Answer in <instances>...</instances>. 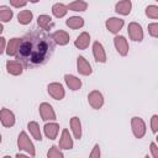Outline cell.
I'll return each mask as SVG.
<instances>
[{"instance_id": "cell-1", "label": "cell", "mask_w": 158, "mask_h": 158, "mask_svg": "<svg viewBox=\"0 0 158 158\" xmlns=\"http://www.w3.org/2000/svg\"><path fill=\"white\" fill-rule=\"evenodd\" d=\"M53 49V43L44 32H32L20 38L16 56L26 65H37L43 63Z\"/></svg>"}, {"instance_id": "cell-2", "label": "cell", "mask_w": 158, "mask_h": 158, "mask_svg": "<svg viewBox=\"0 0 158 158\" xmlns=\"http://www.w3.org/2000/svg\"><path fill=\"white\" fill-rule=\"evenodd\" d=\"M17 143H19L20 149H25V151L30 152L31 156H35V148H33V144H32V142L30 141V138L27 137V135H26L25 132H21V133H20Z\"/></svg>"}, {"instance_id": "cell-3", "label": "cell", "mask_w": 158, "mask_h": 158, "mask_svg": "<svg viewBox=\"0 0 158 158\" xmlns=\"http://www.w3.org/2000/svg\"><path fill=\"white\" fill-rule=\"evenodd\" d=\"M40 115H41L42 120H44V121H47V120H54L56 118V114H54L52 106L49 104H46V102H43V104L40 105Z\"/></svg>"}, {"instance_id": "cell-4", "label": "cell", "mask_w": 158, "mask_h": 158, "mask_svg": "<svg viewBox=\"0 0 158 158\" xmlns=\"http://www.w3.org/2000/svg\"><path fill=\"white\" fill-rule=\"evenodd\" d=\"M48 93L51 96H53L56 100H60L64 98V89L58 83H52L48 85Z\"/></svg>"}, {"instance_id": "cell-5", "label": "cell", "mask_w": 158, "mask_h": 158, "mask_svg": "<svg viewBox=\"0 0 158 158\" xmlns=\"http://www.w3.org/2000/svg\"><path fill=\"white\" fill-rule=\"evenodd\" d=\"M128 33H130V37L133 41H142V38H143L142 28L136 22H132V23L128 25Z\"/></svg>"}, {"instance_id": "cell-6", "label": "cell", "mask_w": 158, "mask_h": 158, "mask_svg": "<svg viewBox=\"0 0 158 158\" xmlns=\"http://www.w3.org/2000/svg\"><path fill=\"white\" fill-rule=\"evenodd\" d=\"M0 121L2 122V125L5 127H11L15 123L14 114L7 109H1V111H0Z\"/></svg>"}, {"instance_id": "cell-7", "label": "cell", "mask_w": 158, "mask_h": 158, "mask_svg": "<svg viewBox=\"0 0 158 158\" xmlns=\"http://www.w3.org/2000/svg\"><path fill=\"white\" fill-rule=\"evenodd\" d=\"M132 127H133V133L136 137L141 138L144 132H146V126H144V122L139 118V117H133L132 118Z\"/></svg>"}, {"instance_id": "cell-8", "label": "cell", "mask_w": 158, "mask_h": 158, "mask_svg": "<svg viewBox=\"0 0 158 158\" xmlns=\"http://www.w3.org/2000/svg\"><path fill=\"white\" fill-rule=\"evenodd\" d=\"M89 104L94 107V109H100L101 106H102V104H104V99H102V95H101V93H99V91H96V90H94V91H91L90 94H89Z\"/></svg>"}, {"instance_id": "cell-9", "label": "cell", "mask_w": 158, "mask_h": 158, "mask_svg": "<svg viewBox=\"0 0 158 158\" xmlns=\"http://www.w3.org/2000/svg\"><path fill=\"white\" fill-rule=\"evenodd\" d=\"M123 26V20L121 19H116V17H111L106 21V27L112 32V33H117L121 27Z\"/></svg>"}, {"instance_id": "cell-10", "label": "cell", "mask_w": 158, "mask_h": 158, "mask_svg": "<svg viewBox=\"0 0 158 158\" xmlns=\"http://www.w3.org/2000/svg\"><path fill=\"white\" fill-rule=\"evenodd\" d=\"M93 53H94V57H95V60L96 62H106V54L104 52V48L101 46V43L99 42H95L94 46H93Z\"/></svg>"}, {"instance_id": "cell-11", "label": "cell", "mask_w": 158, "mask_h": 158, "mask_svg": "<svg viewBox=\"0 0 158 158\" xmlns=\"http://www.w3.org/2000/svg\"><path fill=\"white\" fill-rule=\"evenodd\" d=\"M115 46H116V48H117V51H118L120 54H122V56H126L127 54V52H128V44H127V41H126L125 37H122V36L115 37Z\"/></svg>"}, {"instance_id": "cell-12", "label": "cell", "mask_w": 158, "mask_h": 158, "mask_svg": "<svg viewBox=\"0 0 158 158\" xmlns=\"http://www.w3.org/2000/svg\"><path fill=\"white\" fill-rule=\"evenodd\" d=\"M77 64H78V72H79L80 74H83V75H89V74H91V67H90V64L86 62V59H85L84 57H78Z\"/></svg>"}, {"instance_id": "cell-13", "label": "cell", "mask_w": 158, "mask_h": 158, "mask_svg": "<svg viewBox=\"0 0 158 158\" xmlns=\"http://www.w3.org/2000/svg\"><path fill=\"white\" fill-rule=\"evenodd\" d=\"M131 7H132V4L130 0H122L116 4V12L122 15H128L131 12Z\"/></svg>"}, {"instance_id": "cell-14", "label": "cell", "mask_w": 158, "mask_h": 158, "mask_svg": "<svg viewBox=\"0 0 158 158\" xmlns=\"http://www.w3.org/2000/svg\"><path fill=\"white\" fill-rule=\"evenodd\" d=\"M59 147L60 148H64V149H70L73 147V141L69 136V132L68 130H63L62 132V138L59 141Z\"/></svg>"}, {"instance_id": "cell-15", "label": "cell", "mask_w": 158, "mask_h": 158, "mask_svg": "<svg viewBox=\"0 0 158 158\" xmlns=\"http://www.w3.org/2000/svg\"><path fill=\"white\" fill-rule=\"evenodd\" d=\"M52 38L58 44H67L69 42V35L64 31H57L52 35Z\"/></svg>"}, {"instance_id": "cell-16", "label": "cell", "mask_w": 158, "mask_h": 158, "mask_svg": "<svg viewBox=\"0 0 158 158\" xmlns=\"http://www.w3.org/2000/svg\"><path fill=\"white\" fill-rule=\"evenodd\" d=\"M6 68H7V72L10 74H14V75H19L21 74L22 72V65L21 63L16 62V60H10L6 63Z\"/></svg>"}, {"instance_id": "cell-17", "label": "cell", "mask_w": 158, "mask_h": 158, "mask_svg": "<svg viewBox=\"0 0 158 158\" xmlns=\"http://www.w3.org/2000/svg\"><path fill=\"white\" fill-rule=\"evenodd\" d=\"M89 42H90V36L86 33V32H83L75 41V46L79 48V49H85L88 46H89Z\"/></svg>"}, {"instance_id": "cell-18", "label": "cell", "mask_w": 158, "mask_h": 158, "mask_svg": "<svg viewBox=\"0 0 158 158\" xmlns=\"http://www.w3.org/2000/svg\"><path fill=\"white\" fill-rule=\"evenodd\" d=\"M58 128L59 126L57 123H47L44 126V133L48 138L51 139H54L57 137V133H58Z\"/></svg>"}, {"instance_id": "cell-19", "label": "cell", "mask_w": 158, "mask_h": 158, "mask_svg": "<svg viewBox=\"0 0 158 158\" xmlns=\"http://www.w3.org/2000/svg\"><path fill=\"white\" fill-rule=\"evenodd\" d=\"M64 79H65L68 86H69L72 90H78V89L81 86V81H80L78 78H75L74 75H68V74H67V75L64 77Z\"/></svg>"}, {"instance_id": "cell-20", "label": "cell", "mask_w": 158, "mask_h": 158, "mask_svg": "<svg viewBox=\"0 0 158 158\" xmlns=\"http://www.w3.org/2000/svg\"><path fill=\"white\" fill-rule=\"evenodd\" d=\"M19 44H20V38H12V40H10V42H9V44H7L6 53H7L9 56H16Z\"/></svg>"}, {"instance_id": "cell-21", "label": "cell", "mask_w": 158, "mask_h": 158, "mask_svg": "<svg viewBox=\"0 0 158 158\" xmlns=\"http://www.w3.org/2000/svg\"><path fill=\"white\" fill-rule=\"evenodd\" d=\"M70 126H72V130H73V133L75 136V138H80L81 137V126H80V121L78 117H73L72 121H70Z\"/></svg>"}, {"instance_id": "cell-22", "label": "cell", "mask_w": 158, "mask_h": 158, "mask_svg": "<svg viewBox=\"0 0 158 158\" xmlns=\"http://www.w3.org/2000/svg\"><path fill=\"white\" fill-rule=\"evenodd\" d=\"M17 20H19L20 23L27 25V23H30L31 20H32V12H31L30 10H23V11H21V12L17 15Z\"/></svg>"}, {"instance_id": "cell-23", "label": "cell", "mask_w": 158, "mask_h": 158, "mask_svg": "<svg viewBox=\"0 0 158 158\" xmlns=\"http://www.w3.org/2000/svg\"><path fill=\"white\" fill-rule=\"evenodd\" d=\"M67 11H68V7L63 4H56L52 7V12L56 17H63L67 14Z\"/></svg>"}, {"instance_id": "cell-24", "label": "cell", "mask_w": 158, "mask_h": 158, "mask_svg": "<svg viewBox=\"0 0 158 158\" xmlns=\"http://www.w3.org/2000/svg\"><path fill=\"white\" fill-rule=\"evenodd\" d=\"M38 26L42 30H48L52 26V19L48 15H41L38 17Z\"/></svg>"}, {"instance_id": "cell-25", "label": "cell", "mask_w": 158, "mask_h": 158, "mask_svg": "<svg viewBox=\"0 0 158 158\" xmlns=\"http://www.w3.org/2000/svg\"><path fill=\"white\" fill-rule=\"evenodd\" d=\"M83 25H84V21L79 16H73V17L67 20V26H69L70 28H79Z\"/></svg>"}, {"instance_id": "cell-26", "label": "cell", "mask_w": 158, "mask_h": 158, "mask_svg": "<svg viewBox=\"0 0 158 158\" xmlns=\"http://www.w3.org/2000/svg\"><path fill=\"white\" fill-rule=\"evenodd\" d=\"M12 17V11L7 6H0V21L7 22Z\"/></svg>"}, {"instance_id": "cell-27", "label": "cell", "mask_w": 158, "mask_h": 158, "mask_svg": "<svg viewBox=\"0 0 158 158\" xmlns=\"http://www.w3.org/2000/svg\"><path fill=\"white\" fill-rule=\"evenodd\" d=\"M86 6H88L86 2H84L81 0H77V1L72 2V4H69L67 7L69 10H72V11H84V10H86Z\"/></svg>"}, {"instance_id": "cell-28", "label": "cell", "mask_w": 158, "mask_h": 158, "mask_svg": "<svg viewBox=\"0 0 158 158\" xmlns=\"http://www.w3.org/2000/svg\"><path fill=\"white\" fill-rule=\"evenodd\" d=\"M28 130H30V132L32 133V136H33L36 139H38V141L42 139L41 132H40V127H38L37 122H30V123H28Z\"/></svg>"}, {"instance_id": "cell-29", "label": "cell", "mask_w": 158, "mask_h": 158, "mask_svg": "<svg viewBox=\"0 0 158 158\" xmlns=\"http://www.w3.org/2000/svg\"><path fill=\"white\" fill-rule=\"evenodd\" d=\"M146 14H147V16H149V17L157 19V17H158V9H157V6H153V5H152V6H148Z\"/></svg>"}, {"instance_id": "cell-30", "label": "cell", "mask_w": 158, "mask_h": 158, "mask_svg": "<svg viewBox=\"0 0 158 158\" xmlns=\"http://www.w3.org/2000/svg\"><path fill=\"white\" fill-rule=\"evenodd\" d=\"M48 157H63V154L57 149V147H52L51 151L48 152Z\"/></svg>"}, {"instance_id": "cell-31", "label": "cell", "mask_w": 158, "mask_h": 158, "mask_svg": "<svg viewBox=\"0 0 158 158\" xmlns=\"http://www.w3.org/2000/svg\"><path fill=\"white\" fill-rule=\"evenodd\" d=\"M10 2L12 4V6L15 7H21V6H25L27 0H10Z\"/></svg>"}, {"instance_id": "cell-32", "label": "cell", "mask_w": 158, "mask_h": 158, "mask_svg": "<svg viewBox=\"0 0 158 158\" xmlns=\"http://www.w3.org/2000/svg\"><path fill=\"white\" fill-rule=\"evenodd\" d=\"M157 23H152L148 26V30H149V33L153 36V37H157L158 36V32H157Z\"/></svg>"}, {"instance_id": "cell-33", "label": "cell", "mask_w": 158, "mask_h": 158, "mask_svg": "<svg viewBox=\"0 0 158 158\" xmlns=\"http://www.w3.org/2000/svg\"><path fill=\"white\" fill-rule=\"evenodd\" d=\"M157 121H158V117L154 115L152 117V130H153V132H157Z\"/></svg>"}, {"instance_id": "cell-34", "label": "cell", "mask_w": 158, "mask_h": 158, "mask_svg": "<svg viewBox=\"0 0 158 158\" xmlns=\"http://www.w3.org/2000/svg\"><path fill=\"white\" fill-rule=\"evenodd\" d=\"M90 156H91V157H99V156H100V151H99V146H98V144L94 147V152H93Z\"/></svg>"}, {"instance_id": "cell-35", "label": "cell", "mask_w": 158, "mask_h": 158, "mask_svg": "<svg viewBox=\"0 0 158 158\" xmlns=\"http://www.w3.org/2000/svg\"><path fill=\"white\" fill-rule=\"evenodd\" d=\"M4 48H5V38L0 37V54L4 52Z\"/></svg>"}, {"instance_id": "cell-36", "label": "cell", "mask_w": 158, "mask_h": 158, "mask_svg": "<svg viewBox=\"0 0 158 158\" xmlns=\"http://www.w3.org/2000/svg\"><path fill=\"white\" fill-rule=\"evenodd\" d=\"M151 148H152V152H153V157H158V152H157V149H156V144H154V143L151 144Z\"/></svg>"}, {"instance_id": "cell-37", "label": "cell", "mask_w": 158, "mask_h": 158, "mask_svg": "<svg viewBox=\"0 0 158 158\" xmlns=\"http://www.w3.org/2000/svg\"><path fill=\"white\" fill-rule=\"evenodd\" d=\"M2 30H4V27H2V25H1V23H0V33H1V32H2Z\"/></svg>"}, {"instance_id": "cell-38", "label": "cell", "mask_w": 158, "mask_h": 158, "mask_svg": "<svg viewBox=\"0 0 158 158\" xmlns=\"http://www.w3.org/2000/svg\"><path fill=\"white\" fill-rule=\"evenodd\" d=\"M30 1H31V2H37L38 0H30Z\"/></svg>"}, {"instance_id": "cell-39", "label": "cell", "mask_w": 158, "mask_h": 158, "mask_svg": "<svg viewBox=\"0 0 158 158\" xmlns=\"http://www.w3.org/2000/svg\"><path fill=\"white\" fill-rule=\"evenodd\" d=\"M0 142H1V136H0Z\"/></svg>"}]
</instances>
